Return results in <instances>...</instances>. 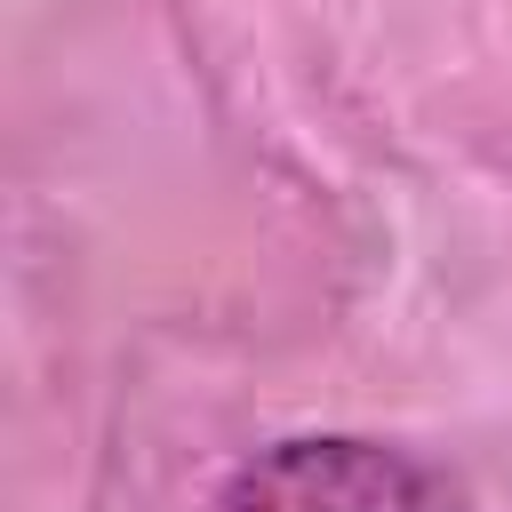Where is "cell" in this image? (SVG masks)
I'll list each match as a JSON object with an SVG mask.
<instances>
[{
  "instance_id": "cell-1",
  "label": "cell",
  "mask_w": 512,
  "mask_h": 512,
  "mask_svg": "<svg viewBox=\"0 0 512 512\" xmlns=\"http://www.w3.org/2000/svg\"><path fill=\"white\" fill-rule=\"evenodd\" d=\"M208 512H480V504L440 456L408 440L288 432L240 456Z\"/></svg>"
}]
</instances>
